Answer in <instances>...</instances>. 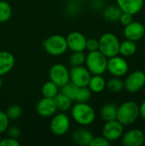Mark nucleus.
Here are the masks:
<instances>
[{
    "mask_svg": "<svg viewBox=\"0 0 145 146\" xmlns=\"http://www.w3.org/2000/svg\"><path fill=\"white\" fill-rule=\"evenodd\" d=\"M72 119L80 126H89L96 119L94 109L87 103H76L71 107Z\"/></svg>",
    "mask_w": 145,
    "mask_h": 146,
    "instance_id": "f257e3e1",
    "label": "nucleus"
},
{
    "mask_svg": "<svg viewBox=\"0 0 145 146\" xmlns=\"http://www.w3.org/2000/svg\"><path fill=\"white\" fill-rule=\"evenodd\" d=\"M139 117V105L133 101H126L117 107L116 120L124 127L136 122Z\"/></svg>",
    "mask_w": 145,
    "mask_h": 146,
    "instance_id": "f03ea898",
    "label": "nucleus"
},
{
    "mask_svg": "<svg viewBox=\"0 0 145 146\" xmlns=\"http://www.w3.org/2000/svg\"><path fill=\"white\" fill-rule=\"evenodd\" d=\"M108 58L99 50L91 51L85 56V67L93 74H103L107 71Z\"/></svg>",
    "mask_w": 145,
    "mask_h": 146,
    "instance_id": "7ed1b4c3",
    "label": "nucleus"
},
{
    "mask_svg": "<svg viewBox=\"0 0 145 146\" xmlns=\"http://www.w3.org/2000/svg\"><path fill=\"white\" fill-rule=\"evenodd\" d=\"M98 50L102 52L107 58L117 56L119 54L120 40L118 37L112 33H103L98 39Z\"/></svg>",
    "mask_w": 145,
    "mask_h": 146,
    "instance_id": "20e7f679",
    "label": "nucleus"
},
{
    "mask_svg": "<svg viewBox=\"0 0 145 146\" xmlns=\"http://www.w3.org/2000/svg\"><path fill=\"white\" fill-rule=\"evenodd\" d=\"M43 46L49 55L54 56L63 55L68 50L66 38L60 34H53L48 37L43 42Z\"/></svg>",
    "mask_w": 145,
    "mask_h": 146,
    "instance_id": "39448f33",
    "label": "nucleus"
},
{
    "mask_svg": "<svg viewBox=\"0 0 145 146\" xmlns=\"http://www.w3.org/2000/svg\"><path fill=\"white\" fill-rule=\"evenodd\" d=\"M50 132L56 136H63L70 129V119L65 113L55 114L50 123Z\"/></svg>",
    "mask_w": 145,
    "mask_h": 146,
    "instance_id": "423d86ee",
    "label": "nucleus"
},
{
    "mask_svg": "<svg viewBox=\"0 0 145 146\" xmlns=\"http://www.w3.org/2000/svg\"><path fill=\"white\" fill-rule=\"evenodd\" d=\"M145 86V73L142 70L132 72L124 81V88L130 93H136Z\"/></svg>",
    "mask_w": 145,
    "mask_h": 146,
    "instance_id": "0eeeda50",
    "label": "nucleus"
},
{
    "mask_svg": "<svg viewBox=\"0 0 145 146\" xmlns=\"http://www.w3.org/2000/svg\"><path fill=\"white\" fill-rule=\"evenodd\" d=\"M49 76L50 80L54 82L59 88L62 87L70 81L69 70L62 63L54 64L49 71Z\"/></svg>",
    "mask_w": 145,
    "mask_h": 146,
    "instance_id": "6e6552de",
    "label": "nucleus"
},
{
    "mask_svg": "<svg viewBox=\"0 0 145 146\" xmlns=\"http://www.w3.org/2000/svg\"><path fill=\"white\" fill-rule=\"evenodd\" d=\"M129 70V65L125 58L117 56L108 58L107 71L114 77L125 76Z\"/></svg>",
    "mask_w": 145,
    "mask_h": 146,
    "instance_id": "1a4fd4ad",
    "label": "nucleus"
},
{
    "mask_svg": "<svg viewBox=\"0 0 145 146\" xmlns=\"http://www.w3.org/2000/svg\"><path fill=\"white\" fill-rule=\"evenodd\" d=\"M103 136L110 143L117 141L124 133V126L117 120L105 121L103 127Z\"/></svg>",
    "mask_w": 145,
    "mask_h": 146,
    "instance_id": "9d476101",
    "label": "nucleus"
},
{
    "mask_svg": "<svg viewBox=\"0 0 145 146\" xmlns=\"http://www.w3.org/2000/svg\"><path fill=\"white\" fill-rule=\"evenodd\" d=\"M69 77L70 82L73 83L79 87L88 86L90 79L91 77V74L86 68V67L77 66L72 67L69 70Z\"/></svg>",
    "mask_w": 145,
    "mask_h": 146,
    "instance_id": "9b49d317",
    "label": "nucleus"
},
{
    "mask_svg": "<svg viewBox=\"0 0 145 146\" xmlns=\"http://www.w3.org/2000/svg\"><path fill=\"white\" fill-rule=\"evenodd\" d=\"M123 33L126 39L137 42L141 40L144 37L145 27L143 23L133 21L130 24L125 26Z\"/></svg>",
    "mask_w": 145,
    "mask_h": 146,
    "instance_id": "f8f14e48",
    "label": "nucleus"
},
{
    "mask_svg": "<svg viewBox=\"0 0 145 146\" xmlns=\"http://www.w3.org/2000/svg\"><path fill=\"white\" fill-rule=\"evenodd\" d=\"M121 144L124 146H141L144 144V133L140 129H132L123 133Z\"/></svg>",
    "mask_w": 145,
    "mask_h": 146,
    "instance_id": "ddd939ff",
    "label": "nucleus"
},
{
    "mask_svg": "<svg viewBox=\"0 0 145 146\" xmlns=\"http://www.w3.org/2000/svg\"><path fill=\"white\" fill-rule=\"evenodd\" d=\"M86 39L87 38L83 33L77 31L72 32L66 37L68 49H69L72 52L84 51L85 50Z\"/></svg>",
    "mask_w": 145,
    "mask_h": 146,
    "instance_id": "4468645a",
    "label": "nucleus"
},
{
    "mask_svg": "<svg viewBox=\"0 0 145 146\" xmlns=\"http://www.w3.org/2000/svg\"><path fill=\"white\" fill-rule=\"evenodd\" d=\"M36 111L38 115L42 117H50L54 115L57 111L54 98H41L36 105Z\"/></svg>",
    "mask_w": 145,
    "mask_h": 146,
    "instance_id": "2eb2a0df",
    "label": "nucleus"
},
{
    "mask_svg": "<svg viewBox=\"0 0 145 146\" xmlns=\"http://www.w3.org/2000/svg\"><path fill=\"white\" fill-rule=\"evenodd\" d=\"M116 4L122 12L135 15L143 9L144 0H116Z\"/></svg>",
    "mask_w": 145,
    "mask_h": 146,
    "instance_id": "dca6fc26",
    "label": "nucleus"
},
{
    "mask_svg": "<svg viewBox=\"0 0 145 146\" xmlns=\"http://www.w3.org/2000/svg\"><path fill=\"white\" fill-rule=\"evenodd\" d=\"M91 132L85 127H79L75 129L72 133V140L74 144L80 146H90L93 139Z\"/></svg>",
    "mask_w": 145,
    "mask_h": 146,
    "instance_id": "f3484780",
    "label": "nucleus"
},
{
    "mask_svg": "<svg viewBox=\"0 0 145 146\" xmlns=\"http://www.w3.org/2000/svg\"><path fill=\"white\" fill-rule=\"evenodd\" d=\"M15 63L14 55L7 50H0V76L9 73Z\"/></svg>",
    "mask_w": 145,
    "mask_h": 146,
    "instance_id": "a211bd4d",
    "label": "nucleus"
},
{
    "mask_svg": "<svg viewBox=\"0 0 145 146\" xmlns=\"http://www.w3.org/2000/svg\"><path fill=\"white\" fill-rule=\"evenodd\" d=\"M88 87L93 93H101L106 88V80L100 74H93L90 79Z\"/></svg>",
    "mask_w": 145,
    "mask_h": 146,
    "instance_id": "6ab92c4d",
    "label": "nucleus"
},
{
    "mask_svg": "<svg viewBox=\"0 0 145 146\" xmlns=\"http://www.w3.org/2000/svg\"><path fill=\"white\" fill-rule=\"evenodd\" d=\"M121 14V9L118 7L117 4H115L106 7L103 12V16L104 20H106L109 22H116L120 20Z\"/></svg>",
    "mask_w": 145,
    "mask_h": 146,
    "instance_id": "aec40b11",
    "label": "nucleus"
},
{
    "mask_svg": "<svg viewBox=\"0 0 145 146\" xmlns=\"http://www.w3.org/2000/svg\"><path fill=\"white\" fill-rule=\"evenodd\" d=\"M100 115L104 121L116 120L117 105L114 103H109L104 104L100 110Z\"/></svg>",
    "mask_w": 145,
    "mask_h": 146,
    "instance_id": "412c9836",
    "label": "nucleus"
},
{
    "mask_svg": "<svg viewBox=\"0 0 145 146\" xmlns=\"http://www.w3.org/2000/svg\"><path fill=\"white\" fill-rule=\"evenodd\" d=\"M138 46L136 42L129 39H126L123 42L120 44L119 48V54H121L122 56H131L134 55L137 51Z\"/></svg>",
    "mask_w": 145,
    "mask_h": 146,
    "instance_id": "4be33fe9",
    "label": "nucleus"
},
{
    "mask_svg": "<svg viewBox=\"0 0 145 146\" xmlns=\"http://www.w3.org/2000/svg\"><path fill=\"white\" fill-rule=\"evenodd\" d=\"M54 101H55L57 110H59L61 112L68 111L72 107V102L73 101L69 98H68L66 95L62 93V92L58 93L54 98Z\"/></svg>",
    "mask_w": 145,
    "mask_h": 146,
    "instance_id": "5701e85b",
    "label": "nucleus"
},
{
    "mask_svg": "<svg viewBox=\"0 0 145 146\" xmlns=\"http://www.w3.org/2000/svg\"><path fill=\"white\" fill-rule=\"evenodd\" d=\"M59 93V87L51 80L45 82L42 86V94L44 98H54Z\"/></svg>",
    "mask_w": 145,
    "mask_h": 146,
    "instance_id": "b1692460",
    "label": "nucleus"
},
{
    "mask_svg": "<svg viewBox=\"0 0 145 146\" xmlns=\"http://www.w3.org/2000/svg\"><path fill=\"white\" fill-rule=\"evenodd\" d=\"M124 81L121 80L120 77H114L106 81V88L111 92H121L124 89Z\"/></svg>",
    "mask_w": 145,
    "mask_h": 146,
    "instance_id": "393cba45",
    "label": "nucleus"
},
{
    "mask_svg": "<svg viewBox=\"0 0 145 146\" xmlns=\"http://www.w3.org/2000/svg\"><path fill=\"white\" fill-rule=\"evenodd\" d=\"M12 15V9L6 1L0 0V23L7 22Z\"/></svg>",
    "mask_w": 145,
    "mask_h": 146,
    "instance_id": "a878e982",
    "label": "nucleus"
},
{
    "mask_svg": "<svg viewBox=\"0 0 145 146\" xmlns=\"http://www.w3.org/2000/svg\"><path fill=\"white\" fill-rule=\"evenodd\" d=\"M79 86L74 85L72 82H68L66 85H64L62 87H61V92L66 95L68 98H69L72 101H74L79 91Z\"/></svg>",
    "mask_w": 145,
    "mask_h": 146,
    "instance_id": "bb28decb",
    "label": "nucleus"
},
{
    "mask_svg": "<svg viewBox=\"0 0 145 146\" xmlns=\"http://www.w3.org/2000/svg\"><path fill=\"white\" fill-rule=\"evenodd\" d=\"M85 56L86 55L84 53V51H73L68 60L69 64L71 65V67L82 66L83 64H85Z\"/></svg>",
    "mask_w": 145,
    "mask_h": 146,
    "instance_id": "cd10ccee",
    "label": "nucleus"
},
{
    "mask_svg": "<svg viewBox=\"0 0 145 146\" xmlns=\"http://www.w3.org/2000/svg\"><path fill=\"white\" fill-rule=\"evenodd\" d=\"M91 94H92V92L89 89L88 86L79 87L74 102H76V103H87L91 99Z\"/></svg>",
    "mask_w": 145,
    "mask_h": 146,
    "instance_id": "c85d7f7f",
    "label": "nucleus"
},
{
    "mask_svg": "<svg viewBox=\"0 0 145 146\" xmlns=\"http://www.w3.org/2000/svg\"><path fill=\"white\" fill-rule=\"evenodd\" d=\"M9 121H16L22 115V110L19 105H11L5 111Z\"/></svg>",
    "mask_w": 145,
    "mask_h": 146,
    "instance_id": "c756f323",
    "label": "nucleus"
},
{
    "mask_svg": "<svg viewBox=\"0 0 145 146\" xmlns=\"http://www.w3.org/2000/svg\"><path fill=\"white\" fill-rule=\"evenodd\" d=\"M9 125V119L8 118L6 113L4 111L0 110V134L6 132Z\"/></svg>",
    "mask_w": 145,
    "mask_h": 146,
    "instance_id": "7c9ffc66",
    "label": "nucleus"
},
{
    "mask_svg": "<svg viewBox=\"0 0 145 146\" xmlns=\"http://www.w3.org/2000/svg\"><path fill=\"white\" fill-rule=\"evenodd\" d=\"M6 133H7L8 137L17 139L21 136V130L17 126L12 125V126L8 127V128L6 130Z\"/></svg>",
    "mask_w": 145,
    "mask_h": 146,
    "instance_id": "2f4dec72",
    "label": "nucleus"
},
{
    "mask_svg": "<svg viewBox=\"0 0 145 146\" xmlns=\"http://www.w3.org/2000/svg\"><path fill=\"white\" fill-rule=\"evenodd\" d=\"M110 142L108 141L103 136L93 137L90 146H109Z\"/></svg>",
    "mask_w": 145,
    "mask_h": 146,
    "instance_id": "473e14b6",
    "label": "nucleus"
},
{
    "mask_svg": "<svg viewBox=\"0 0 145 146\" xmlns=\"http://www.w3.org/2000/svg\"><path fill=\"white\" fill-rule=\"evenodd\" d=\"M98 48H99V43H98V40L97 39H96V38H89V39H86L85 50H87L88 52L98 50Z\"/></svg>",
    "mask_w": 145,
    "mask_h": 146,
    "instance_id": "72a5a7b5",
    "label": "nucleus"
},
{
    "mask_svg": "<svg viewBox=\"0 0 145 146\" xmlns=\"http://www.w3.org/2000/svg\"><path fill=\"white\" fill-rule=\"evenodd\" d=\"M134 15H132V14H129V13H125V12H122L121 17H120V21L121 23L123 25V26H126L128 24H130L131 22H132L134 21Z\"/></svg>",
    "mask_w": 145,
    "mask_h": 146,
    "instance_id": "f704fd0d",
    "label": "nucleus"
},
{
    "mask_svg": "<svg viewBox=\"0 0 145 146\" xmlns=\"http://www.w3.org/2000/svg\"><path fill=\"white\" fill-rule=\"evenodd\" d=\"M20 143L17 139L12 138H5L0 141V146H19Z\"/></svg>",
    "mask_w": 145,
    "mask_h": 146,
    "instance_id": "c9c22d12",
    "label": "nucleus"
},
{
    "mask_svg": "<svg viewBox=\"0 0 145 146\" xmlns=\"http://www.w3.org/2000/svg\"><path fill=\"white\" fill-rule=\"evenodd\" d=\"M139 115H141V117L145 120V100L139 106Z\"/></svg>",
    "mask_w": 145,
    "mask_h": 146,
    "instance_id": "e433bc0d",
    "label": "nucleus"
},
{
    "mask_svg": "<svg viewBox=\"0 0 145 146\" xmlns=\"http://www.w3.org/2000/svg\"><path fill=\"white\" fill-rule=\"evenodd\" d=\"M2 85H3V81H2V79H1V76H0V89L2 87Z\"/></svg>",
    "mask_w": 145,
    "mask_h": 146,
    "instance_id": "4c0bfd02",
    "label": "nucleus"
},
{
    "mask_svg": "<svg viewBox=\"0 0 145 146\" xmlns=\"http://www.w3.org/2000/svg\"><path fill=\"white\" fill-rule=\"evenodd\" d=\"M73 1H75V2H80V1H83V0H73Z\"/></svg>",
    "mask_w": 145,
    "mask_h": 146,
    "instance_id": "58836bf2",
    "label": "nucleus"
},
{
    "mask_svg": "<svg viewBox=\"0 0 145 146\" xmlns=\"http://www.w3.org/2000/svg\"><path fill=\"white\" fill-rule=\"evenodd\" d=\"M99 1H105V0H99Z\"/></svg>",
    "mask_w": 145,
    "mask_h": 146,
    "instance_id": "ea45409f",
    "label": "nucleus"
},
{
    "mask_svg": "<svg viewBox=\"0 0 145 146\" xmlns=\"http://www.w3.org/2000/svg\"><path fill=\"white\" fill-rule=\"evenodd\" d=\"M144 135H145V133H144Z\"/></svg>",
    "mask_w": 145,
    "mask_h": 146,
    "instance_id": "a19ab883",
    "label": "nucleus"
},
{
    "mask_svg": "<svg viewBox=\"0 0 145 146\" xmlns=\"http://www.w3.org/2000/svg\"><path fill=\"white\" fill-rule=\"evenodd\" d=\"M144 87H145V86H144Z\"/></svg>",
    "mask_w": 145,
    "mask_h": 146,
    "instance_id": "79ce46f5",
    "label": "nucleus"
}]
</instances>
